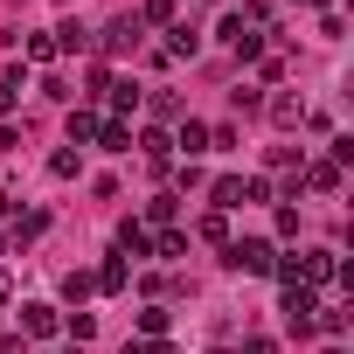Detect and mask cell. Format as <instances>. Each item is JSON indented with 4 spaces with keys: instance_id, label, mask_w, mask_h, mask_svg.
<instances>
[{
    "instance_id": "obj_1",
    "label": "cell",
    "mask_w": 354,
    "mask_h": 354,
    "mask_svg": "<svg viewBox=\"0 0 354 354\" xmlns=\"http://www.w3.org/2000/svg\"><path fill=\"white\" fill-rule=\"evenodd\" d=\"M230 271H271L278 257H271V243L264 236H243V243H230V257H223Z\"/></svg>"
},
{
    "instance_id": "obj_2",
    "label": "cell",
    "mask_w": 354,
    "mask_h": 354,
    "mask_svg": "<svg viewBox=\"0 0 354 354\" xmlns=\"http://www.w3.org/2000/svg\"><path fill=\"white\" fill-rule=\"evenodd\" d=\"M223 42H230V49H236L243 63H250V56H264V35H257V28H250L243 15H230V21H223Z\"/></svg>"
},
{
    "instance_id": "obj_3",
    "label": "cell",
    "mask_w": 354,
    "mask_h": 354,
    "mask_svg": "<svg viewBox=\"0 0 354 354\" xmlns=\"http://www.w3.org/2000/svg\"><path fill=\"white\" fill-rule=\"evenodd\" d=\"M139 28H146L139 15H118V21L104 28V49H111V56H118V49H139Z\"/></svg>"
},
{
    "instance_id": "obj_4",
    "label": "cell",
    "mask_w": 354,
    "mask_h": 354,
    "mask_svg": "<svg viewBox=\"0 0 354 354\" xmlns=\"http://www.w3.org/2000/svg\"><path fill=\"white\" fill-rule=\"evenodd\" d=\"M285 319H292V333H306V326H313V292H306V285H292V292H285Z\"/></svg>"
},
{
    "instance_id": "obj_5",
    "label": "cell",
    "mask_w": 354,
    "mask_h": 354,
    "mask_svg": "<svg viewBox=\"0 0 354 354\" xmlns=\"http://www.w3.org/2000/svg\"><path fill=\"white\" fill-rule=\"evenodd\" d=\"M21 333L49 340V333H56V306H21Z\"/></svg>"
},
{
    "instance_id": "obj_6",
    "label": "cell",
    "mask_w": 354,
    "mask_h": 354,
    "mask_svg": "<svg viewBox=\"0 0 354 354\" xmlns=\"http://www.w3.org/2000/svg\"><path fill=\"white\" fill-rule=\"evenodd\" d=\"M195 49H202V35H195L188 21H174V28H167V56H195Z\"/></svg>"
},
{
    "instance_id": "obj_7",
    "label": "cell",
    "mask_w": 354,
    "mask_h": 354,
    "mask_svg": "<svg viewBox=\"0 0 354 354\" xmlns=\"http://www.w3.org/2000/svg\"><path fill=\"white\" fill-rule=\"evenodd\" d=\"M299 278H306V285H326V278H333V257H326V250L299 257Z\"/></svg>"
},
{
    "instance_id": "obj_8",
    "label": "cell",
    "mask_w": 354,
    "mask_h": 354,
    "mask_svg": "<svg viewBox=\"0 0 354 354\" xmlns=\"http://www.w3.org/2000/svg\"><path fill=\"white\" fill-rule=\"evenodd\" d=\"M118 250H132V257H146V250H153V236H146L139 223H118Z\"/></svg>"
},
{
    "instance_id": "obj_9",
    "label": "cell",
    "mask_w": 354,
    "mask_h": 354,
    "mask_svg": "<svg viewBox=\"0 0 354 354\" xmlns=\"http://www.w3.org/2000/svg\"><path fill=\"white\" fill-rule=\"evenodd\" d=\"M306 181H313V188H326V195H333V188H340V167H333V160H313V167H306Z\"/></svg>"
},
{
    "instance_id": "obj_10",
    "label": "cell",
    "mask_w": 354,
    "mask_h": 354,
    "mask_svg": "<svg viewBox=\"0 0 354 354\" xmlns=\"http://www.w3.org/2000/svg\"><path fill=\"white\" fill-rule=\"evenodd\" d=\"M97 125H104L97 111H77V118H70V146H84V139H97Z\"/></svg>"
},
{
    "instance_id": "obj_11",
    "label": "cell",
    "mask_w": 354,
    "mask_h": 354,
    "mask_svg": "<svg viewBox=\"0 0 354 354\" xmlns=\"http://www.w3.org/2000/svg\"><path fill=\"white\" fill-rule=\"evenodd\" d=\"M271 118H278V125H299L306 104H299V97H271Z\"/></svg>"
},
{
    "instance_id": "obj_12",
    "label": "cell",
    "mask_w": 354,
    "mask_h": 354,
    "mask_svg": "<svg viewBox=\"0 0 354 354\" xmlns=\"http://www.w3.org/2000/svg\"><path fill=\"white\" fill-rule=\"evenodd\" d=\"M223 209H243V181H216V216Z\"/></svg>"
},
{
    "instance_id": "obj_13",
    "label": "cell",
    "mask_w": 354,
    "mask_h": 354,
    "mask_svg": "<svg viewBox=\"0 0 354 354\" xmlns=\"http://www.w3.org/2000/svg\"><path fill=\"white\" fill-rule=\"evenodd\" d=\"M91 285H97V292H125V264H118V257H111V264H104V271H97V278H91Z\"/></svg>"
},
{
    "instance_id": "obj_14",
    "label": "cell",
    "mask_w": 354,
    "mask_h": 354,
    "mask_svg": "<svg viewBox=\"0 0 354 354\" xmlns=\"http://www.w3.org/2000/svg\"><path fill=\"white\" fill-rule=\"evenodd\" d=\"M139 333L160 340V333H167V306H146V313H139Z\"/></svg>"
},
{
    "instance_id": "obj_15",
    "label": "cell",
    "mask_w": 354,
    "mask_h": 354,
    "mask_svg": "<svg viewBox=\"0 0 354 354\" xmlns=\"http://www.w3.org/2000/svg\"><path fill=\"white\" fill-rule=\"evenodd\" d=\"M84 42H91V35H84L77 21H63V28H56V49H84Z\"/></svg>"
},
{
    "instance_id": "obj_16",
    "label": "cell",
    "mask_w": 354,
    "mask_h": 354,
    "mask_svg": "<svg viewBox=\"0 0 354 354\" xmlns=\"http://www.w3.org/2000/svg\"><path fill=\"white\" fill-rule=\"evenodd\" d=\"M104 91H111V111H132V104H139V91H132V84H104Z\"/></svg>"
},
{
    "instance_id": "obj_17",
    "label": "cell",
    "mask_w": 354,
    "mask_h": 354,
    "mask_svg": "<svg viewBox=\"0 0 354 354\" xmlns=\"http://www.w3.org/2000/svg\"><path fill=\"white\" fill-rule=\"evenodd\" d=\"M97 139H104V153H125V125L111 118V125H97Z\"/></svg>"
},
{
    "instance_id": "obj_18",
    "label": "cell",
    "mask_w": 354,
    "mask_h": 354,
    "mask_svg": "<svg viewBox=\"0 0 354 354\" xmlns=\"http://www.w3.org/2000/svg\"><path fill=\"white\" fill-rule=\"evenodd\" d=\"M181 146H188V153H202V146H209V125H195V118H188V125H181Z\"/></svg>"
},
{
    "instance_id": "obj_19",
    "label": "cell",
    "mask_w": 354,
    "mask_h": 354,
    "mask_svg": "<svg viewBox=\"0 0 354 354\" xmlns=\"http://www.w3.org/2000/svg\"><path fill=\"white\" fill-rule=\"evenodd\" d=\"M146 223H174V195H153L146 202Z\"/></svg>"
},
{
    "instance_id": "obj_20",
    "label": "cell",
    "mask_w": 354,
    "mask_h": 354,
    "mask_svg": "<svg viewBox=\"0 0 354 354\" xmlns=\"http://www.w3.org/2000/svg\"><path fill=\"white\" fill-rule=\"evenodd\" d=\"M139 21H174V0H146V15Z\"/></svg>"
},
{
    "instance_id": "obj_21",
    "label": "cell",
    "mask_w": 354,
    "mask_h": 354,
    "mask_svg": "<svg viewBox=\"0 0 354 354\" xmlns=\"http://www.w3.org/2000/svg\"><path fill=\"white\" fill-rule=\"evenodd\" d=\"M125 354H174L167 340H125Z\"/></svg>"
},
{
    "instance_id": "obj_22",
    "label": "cell",
    "mask_w": 354,
    "mask_h": 354,
    "mask_svg": "<svg viewBox=\"0 0 354 354\" xmlns=\"http://www.w3.org/2000/svg\"><path fill=\"white\" fill-rule=\"evenodd\" d=\"M0 354H21V333H0Z\"/></svg>"
},
{
    "instance_id": "obj_23",
    "label": "cell",
    "mask_w": 354,
    "mask_h": 354,
    "mask_svg": "<svg viewBox=\"0 0 354 354\" xmlns=\"http://www.w3.org/2000/svg\"><path fill=\"white\" fill-rule=\"evenodd\" d=\"M243 354H278V347L271 340H243Z\"/></svg>"
},
{
    "instance_id": "obj_24",
    "label": "cell",
    "mask_w": 354,
    "mask_h": 354,
    "mask_svg": "<svg viewBox=\"0 0 354 354\" xmlns=\"http://www.w3.org/2000/svg\"><path fill=\"white\" fill-rule=\"evenodd\" d=\"M0 299H8V278H0Z\"/></svg>"
},
{
    "instance_id": "obj_25",
    "label": "cell",
    "mask_w": 354,
    "mask_h": 354,
    "mask_svg": "<svg viewBox=\"0 0 354 354\" xmlns=\"http://www.w3.org/2000/svg\"><path fill=\"white\" fill-rule=\"evenodd\" d=\"M333 354H340V347H333Z\"/></svg>"
}]
</instances>
